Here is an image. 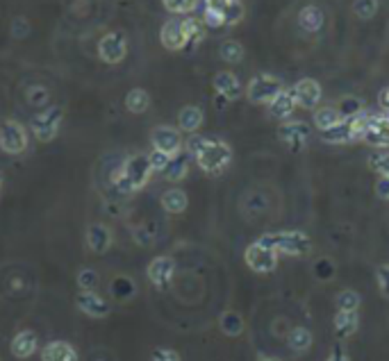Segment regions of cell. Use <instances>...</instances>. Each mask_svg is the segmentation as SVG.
Masks as SVG:
<instances>
[{"mask_svg":"<svg viewBox=\"0 0 389 361\" xmlns=\"http://www.w3.org/2000/svg\"><path fill=\"white\" fill-rule=\"evenodd\" d=\"M376 195L380 200H387L389 202V177H378L376 182Z\"/></svg>","mask_w":389,"mask_h":361,"instance_id":"cell-47","label":"cell"},{"mask_svg":"<svg viewBox=\"0 0 389 361\" xmlns=\"http://www.w3.org/2000/svg\"><path fill=\"white\" fill-rule=\"evenodd\" d=\"M321 139L325 144H348V141H355L353 139V128H351V119H341L334 128L330 130H323L321 132Z\"/></svg>","mask_w":389,"mask_h":361,"instance_id":"cell-26","label":"cell"},{"mask_svg":"<svg viewBox=\"0 0 389 361\" xmlns=\"http://www.w3.org/2000/svg\"><path fill=\"white\" fill-rule=\"evenodd\" d=\"M244 259H246L248 269L255 271V273H262V275H264V273H274L278 269L280 255L276 253L274 248H267L264 243L255 241V243H251V246L246 248Z\"/></svg>","mask_w":389,"mask_h":361,"instance_id":"cell-7","label":"cell"},{"mask_svg":"<svg viewBox=\"0 0 389 361\" xmlns=\"http://www.w3.org/2000/svg\"><path fill=\"white\" fill-rule=\"evenodd\" d=\"M376 12H378V0H355L353 3V14L362 21L373 19Z\"/></svg>","mask_w":389,"mask_h":361,"instance_id":"cell-38","label":"cell"},{"mask_svg":"<svg viewBox=\"0 0 389 361\" xmlns=\"http://www.w3.org/2000/svg\"><path fill=\"white\" fill-rule=\"evenodd\" d=\"M75 307L80 309L84 316L103 320L110 316V302L105 300L98 291H80L75 295Z\"/></svg>","mask_w":389,"mask_h":361,"instance_id":"cell-11","label":"cell"},{"mask_svg":"<svg viewBox=\"0 0 389 361\" xmlns=\"http://www.w3.org/2000/svg\"><path fill=\"white\" fill-rule=\"evenodd\" d=\"M267 248H274L278 255L287 257H305L312 253V239L301 230H283V232H271L258 239Z\"/></svg>","mask_w":389,"mask_h":361,"instance_id":"cell-3","label":"cell"},{"mask_svg":"<svg viewBox=\"0 0 389 361\" xmlns=\"http://www.w3.org/2000/svg\"><path fill=\"white\" fill-rule=\"evenodd\" d=\"M294 109H296V100H294L292 91H283L280 96H276L269 103V114L274 116V119H278V121L290 119V116L294 114Z\"/></svg>","mask_w":389,"mask_h":361,"instance_id":"cell-22","label":"cell"},{"mask_svg":"<svg viewBox=\"0 0 389 361\" xmlns=\"http://www.w3.org/2000/svg\"><path fill=\"white\" fill-rule=\"evenodd\" d=\"M126 107L132 114H144L151 107V96L144 89H132L126 96Z\"/></svg>","mask_w":389,"mask_h":361,"instance_id":"cell-29","label":"cell"},{"mask_svg":"<svg viewBox=\"0 0 389 361\" xmlns=\"http://www.w3.org/2000/svg\"><path fill=\"white\" fill-rule=\"evenodd\" d=\"M376 282H378V289L380 293L385 297H389V264H380L378 271H376Z\"/></svg>","mask_w":389,"mask_h":361,"instance_id":"cell-43","label":"cell"},{"mask_svg":"<svg viewBox=\"0 0 389 361\" xmlns=\"http://www.w3.org/2000/svg\"><path fill=\"white\" fill-rule=\"evenodd\" d=\"M128 55V39L119 30L114 32H107L100 37L98 41V57L105 61V64H121Z\"/></svg>","mask_w":389,"mask_h":361,"instance_id":"cell-8","label":"cell"},{"mask_svg":"<svg viewBox=\"0 0 389 361\" xmlns=\"http://www.w3.org/2000/svg\"><path fill=\"white\" fill-rule=\"evenodd\" d=\"M187 153L196 159L198 168L207 175H221L232 162V148L221 139H205L193 135L187 141Z\"/></svg>","mask_w":389,"mask_h":361,"instance_id":"cell-1","label":"cell"},{"mask_svg":"<svg viewBox=\"0 0 389 361\" xmlns=\"http://www.w3.org/2000/svg\"><path fill=\"white\" fill-rule=\"evenodd\" d=\"M39 357H41V361H80L75 345H71L68 341L46 343L41 352H39Z\"/></svg>","mask_w":389,"mask_h":361,"instance_id":"cell-17","label":"cell"},{"mask_svg":"<svg viewBox=\"0 0 389 361\" xmlns=\"http://www.w3.org/2000/svg\"><path fill=\"white\" fill-rule=\"evenodd\" d=\"M151 144L153 150H160L169 157H173L182 150V137L175 128H169V125H158L151 132Z\"/></svg>","mask_w":389,"mask_h":361,"instance_id":"cell-10","label":"cell"},{"mask_svg":"<svg viewBox=\"0 0 389 361\" xmlns=\"http://www.w3.org/2000/svg\"><path fill=\"white\" fill-rule=\"evenodd\" d=\"M28 130L19 121L7 119L0 123V150L5 155H21L28 150Z\"/></svg>","mask_w":389,"mask_h":361,"instance_id":"cell-6","label":"cell"},{"mask_svg":"<svg viewBox=\"0 0 389 361\" xmlns=\"http://www.w3.org/2000/svg\"><path fill=\"white\" fill-rule=\"evenodd\" d=\"M230 0H205V7H212V10H223L225 5H228Z\"/></svg>","mask_w":389,"mask_h":361,"instance_id":"cell-50","label":"cell"},{"mask_svg":"<svg viewBox=\"0 0 389 361\" xmlns=\"http://www.w3.org/2000/svg\"><path fill=\"white\" fill-rule=\"evenodd\" d=\"M167 7V12L171 14H191L196 10L198 0H162Z\"/></svg>","mask_w":389,"mask_h":361,"instance_id":"cell-40","label":"cell"},{"mask_svg":"<svg viewBox=\"0 0 389 361\" xmlns=\"http://www.w3.org/2000/svg\"><path fill=\"white\" fill-rule=\"evenodd\" d=\"M323 23H325V17L321 12V7L307 5L298 12V26H301V30H305V32H310V35L319 32V30L323 28Z\"/></svg>","mask_w":389,"mask_h":361,"instance_id":"cell-21","label":"cell"},{"mask_svg":"<svg viewBox=\"0 0 389 361\" xmlns=\"http://www.w3.org/2000/svg\"><path fill=\"white\" fill-rule=\"evenodd\" d=\"M337 309L339 311H357L360 309V295L353 289H344L337 293Z\"/></svg>","mask_w":389,"mask_h":361,"instance_id":"cell-37","label":"cell"},{"mask_svg":"<svg viewBox=\"0 0 389 361\" xmlns=\"http://www.w3.org/2000/svg\"><path fill=\"white\" fill-rule=\"evenodd\" d=\"M310 125L303 123V121H290L285 125H280L278 130V137L280 141H285L287 146L292 148V150H301V148H305L307 139H310Z\"/></svg>","mask_w":389,"mask_h":361,"instance_id":"cell-14","label":"cell"},{"mask_svg":"<svg viewBox=\"0 0 389 361\" xmlns=\"http://www.w3.org/2000/svg\"><path fill=\"white\" fill-rule=\"evenodd\" d=\"M219 55H221L223 61H228V64H239V61L244 59V46H241L239 41L228 39V41H223L219 46Z\"/></svg>","mask_w":389,"mask_h":361,"instance_id":"cell-32","label":"cell"},{"mask_svg":"<svg viewBox=\"0 0 389 361\" xmlns=\"http://www.w3.org/2000/svg\"><path fill=\"white\" fill-rule=\"evenodd\" d=\"M287 343L294 352H307L312 348V332L307 327H294L287 336Z\"/></svg>","mask_w":389,"mask_h":361,"instance_id":"cell-28","label":"cell"},{"mask_svg":"<svg viewBox=\"0 0 389 361\" xmlns=\"http://www.w3.org/2000/svg\"><path fill=\"white\" fill-rule=\"evenodd\" d=\"M151 361H180V355L171 348H155L151 352Z\"/></svg>","mask_w":389,"mask_h":361,"instance_id":"cell-45","label":"cell"},{"mask_svg":"<svg viewBox=\"0 0 389 361\" xmlns=\"http://www.w3.org/2000/svg\"><path fill=\"white\" fill-rule=\"evenodd\" d=\"M283 91H285L283 82H280L278 77L269 75V73L255 75L246 86V96L253 105H269L271 100H274L276 96H280Z\"/></svg>","mask_w":389,"mask_h":361,"instance_id":"cell-5","label":"cell"},{"mask_svg":"<svg viewBox=\"0 0 389 361\" xmlns=\"http://www.w3.org/2000/svg\"><path fill=\"white\" fill-rule=\"evenodd\" d=\"M153 173L155 170L151 166L149 155H144V153L130 155L128 159L121 164V168L116 170V175L112 177L114 189L121 195H135L137 191H142L144 186L151 182Z\"/></svg>","mask_w":389,"mask_h":361,"instance_id":"cell-2","label":"cell"},{"mask_svg":"<svg viewBox=\"0 0 389 361\" xmlns=\"http://www.w3.org/2000/svg\"><path fill=\"white\" fill-rule=\"evenodd\" d=\"M149 159H151L153 170H155V173H162V170L167 168V164L171 162V157L164 155V153H160V150H153V153L149 155Z\"/></svg>","mask_w":389,"mask_h":361,"instance_id":"cell-46","label":"cell"},{"mask_svg":"<svg viewBox=\"0 0 389 361\" xmlns=\"http://www.w3.org/2000/svg\"><path fill=\"white\" fill-rule=\"evenodd\" d=\"M203 23L207 28H223V14L219 10H212V7H205Z\"/></svg>","mask_w":389,"mask_h":361,"instance_id":"cell-44","label":"cell"},{"mask_svg":"<svg viewBox=\"0 0 389 361\" xmlns=\"http://www.w3.org/2000/svg\"><path fill=\"white\" fill-rule=\"evenodd\" d=\"M184 35H187V46H196L203 41L205 37V23L198 19H184L182 21Z\"/></svg>","mask_w":389,"mask_h":361,"instance_id":"cell-31","label":"cell"},{"mask_svg":"<svg viewBox=\"0 0 389 361\" xmlns=\"http://www.w3.org/2000/svg\"><path fill=\"white\" fill-rule=\"evenodd\" d=\"M173 275H175V262H173V257H169V255L155 257L149 264V269H146V277H149L151 284L155 289H160V291H167L171 286V282H173Z\"/></svg>","mask_w":389,"mask_h":361,"instance_id":"cell-9","label":"cell"},{"mask_svg":"<svg viewBox=\"0 0 389 361\" xmlns=\"http://www.w3.org/2000/svg\"><path fill=\"white\" fill-rule=\"evenodd\" d=\"M328 361H351V359H348V355H346L344 348H334V350L330 352Z\"/></svg>","mask_w":389,"mask_h":361,"instance_id":"cell-48","label":"cell"},{"mask_svg":"<svg viewBox=\"0 0 389 361\" xmlns=\"http://www.w3.org/2000/svg\"><path fill=\"white\" fill-rule=\"evenodd\" d=\"M84 243L87 250L93 255H105L107 250L114 246V232L110 225L105 223H91L84 232Z\"/></svg>","mask_w":389,"mask_h":361,"instance_id":"cell-12","label":"cell"},{"mask_svg":"<svg viewBox=\"0 0 389 361\" xmlns=\"http://www.w3.org/2000/svg\"><path fill=\"white\" fill-rule=\"evenodd\" d=\"M0 186H3V173H0Z\"/></svg>","mask_w":389,"mask_h":361,"instance_id":"cell-52","label":"cell"},{"mask_svg":"<svg viewBox=\"0 0 389 361\" xmlns=\"http://www.w3.org/2000/svg\"><path fill=\"white\" fill-rule=\"evenodd\" d=\"M339 121H341V116L337 112V107H321V109H316V114H314V125L319 132L334 128Z\"/></svg>","mask_w":389,"mask_h":361,"instance_id":"cell-30","label":"cell"},{"mask_svg":"<svg viewBox=\"0 0 389 361\" xmlns=\"http://www.w3.org/2000/svg\"><path fill=\"white\" fill-rule=\"evenodd\" d=\"M378 103H380V107H383L385 112L389 114V86H387V89H383V91H380V96H378Z\"/></svg>","mask_w":389,"mask_h":361,"instance_id":"cell-49","label":"cell"},{"mask_svg":"<svg viewBox=\"0 0 389 361\" xmlns=\"http://www.w3.org/2000/svg\"><path fill=\"white\" fill-rule=\"evenodd\" d=\"M212 84H214L216 93L225 100H237V98H241V91H244L241 89L239 77L235 73H230V70H221V73H216Z\"/></svg>","mask_w":389,"mask_h":361,"instance_id":"cell-19","label":"cell"},{"mask_svg":"<svg viewBox=\"0 0 389 361\" xmlns=\"http://www.w3.org/2000/svg\"><path fill=\"white\" fill-rule=\"evenodd\" d=\"M260 361H280V359H276V357H264V359H260Z\"/></svg>","mask_w":389,"mask_h":361,"instance_id":"cell-51","label":"cell"},{"mask_svg":"<svg viewBox=\"0 0 389 361\" xmlns=\"http://www.w3.org/2000/svg\"><path fill=\"white\" fill-rule=\"evenodd\" d=\"M77 286H80V291H98V284H100V275L96 269H80L75 275Z\"/></svg>","mask_w":389,"mask_h":361,"instance_id":"cell-33","label":"cell"},{"mask_svg":"<svg viewBox=\"0 0 389 361\" xmlns=\"http://www.w3.org/2000/svg\"><path fill=\"white\" fill-rule=\"evenodd\" d=\"M200 125H203V112H200V107L187 105L180 109V114H178V128L182 132L193 135V132H198Z\"/></svg>","mask_w":389,"mask_h":361,"instance_id":"cell-23","label":"cell"},{"mask_svg":"<svg viewBox=\"0 0 389 361\" xmlns=\"http://www.w3.org/2000/svg\"><path fill=\"white\" fill-rule=\"evenodd\" d=\"M110 293L116 302H130L137 293V284L135 280L128 275H116L110 284Z\"/></svg>","mask_w":389,"mask_h":361,"instance_id":"cell-24","label":"cell"},{"mask_svg":"<svg viewBox=\"0 0 389 361\" xmlns=\"http://www.w3.org/2000/svg\"><path fill=\"white\" fill-rule=\"evenodd\" d=\"M132 239H135L137 246L149 248L155 243V230H151L149 225H137L135 230H132Z\"/></svg>","mask_w":389,"mask_h":361,"instance_id":"cell-41","label":"cell"},{"mask_svg":"<svg viewBox=\"0 0 389 361\" xmlns=\"http://www.w3.org/2000/svg\"><path fill=\"white\" fill-rule=\"evenodd\" d=\"M337 112L341 119H355V116L362 114V100L353 96H344L337 103Z\"/></svg>","mask_w":389,"mask_h":361,"instance_id":"cell-36","label":"cell"},{"mask_svg":"<svg viewBox=\"0 0 389 361\" xmlns=\"http://www.w3.org/2000/svg\"><path fill=\"white\" fill-rule=\"evenodd\" d=\"M294 100H296V105L303 109H314L319 105V100H321V84L312 77H303L296 84H294Z\"/></svg>","mask_w":389,"mask_h":361,"instance_id":"cell-13","label":"cell"},{"mask_svg":"<svg viewBox=\"0 0 389 361\" xmlns=\"http://www.w3.org/2000/svg\"><path fill=\"white\" fill-rule=\"evenodd\" d=\"M160 41H162V46H164V48L171 50V52H178V50L187 48V35H184L182 21H178V19L167 21L164 26H162Z\"/></svg>","mask_w":389,"mask_h":361,"instance_id":"cell-15","label":"cell"},{"mask_svg":"<svg viewBox=\"0 0 389 361\" xmlns=\"http://www.w3.org/2000/svg\"><path fill=\"white\" fill-rule=\"evenodd\" d=\"M364 141L373 148H389V119L387 116H369Z\"/></svg>","mask_w":389,"mask_h":361,"instance_id":"cell-16","label":"cell"},{"mask_svg":"<svg viewBox=\"0 0 389 361\" xmlns=\"http://www.w3.org/2000/svg\"><path fill=\"white\" fill-rule=\"evenodd\" d=\"M334 332L339 339H348L357 332V311H339L334 316Z\"/></svg>","mask_w":389,"mask_h":361,"instance_id":"cell-27","label":"cell"},{"mask_svg":"<svg viewBox=\"0 0 389 361\" xmlns=\"http://www.w3.org/2000/svg\"><path fill=\"white\" fill-rule=\"evenodd\" d=\"M369 168L380 177H389V153H376L369 157Z\"/></svg>","mask_w":389,"mask_h":361,"instance_id":"cell-39","label":"cell"},{"mask_svg":"<svg viewBox=\"0 0 389 361\" xmlns=\"http://www.w3.org/2000/svg\"><path fill=\"white\" fill-rule=\"evenodd\" d=\"M160 205L167 214H182L187 205H189V198H187V193L182 189H169L162 193Z\"/></svg>","mask_w":389,"mask_h":361,"instance_id":"cell-25","label":"cell"},{"mask_svg":"<svg viewBox=\"0 0 389 361\" xmlns=\"http://www.w3.org/2000/svg\"><path fill=\"white\" fill-rule=\"evenodd\" d=\"M189 164H191V155L187 150H180L178 155L171 157L167 168L162 170V177H164L167 182H182V179L189 175Z\"/></svg>","mask_w":389,"mask_h":361,"instance_id":"cell-20","label":"cell"},{"mask_svg":"<svg viewBox=\"0 0 389 361\" xmlns=\"http://www.w3.org/2000/svg\"><path fill=\"white\" fill-rule=\"evenodd\" d=\"M219 325L228 336H239L244 332V318H241L237 311H225L219 320Z\"/></svg>","mask_w":389,"mask_h":361,"instance_id":"cell-34","label":"cell"},{"mask_svg":"<svg viewBox=\"0 0 389 361\" xmlns=\"http://www.w3.org/2000/svg\"><path fill=\"white\" fill-rule=\"evenodd\" d=\"M61 121H64V107L50 105L41 109L39 114H35L32 123H30V130H32V135L39 144H50V141L59 135Z\"/></svg>","mask_w":389,"mask_h":361,"instance_id":"cell-4","label":"cell"},{"mask_svg":"<svg viewBox=\"0 0 389 361\" xmlns=\"http://www.w3.org/2000/svg\"><path fill=\"white\" fill-rule=\"evenodd\" d=\"M48 98H50V93L46 86H30L28 89V103L30 105H35V107H46L48 105Z\"/></svg>","mask_w":389,"mask_h":361,"instance_id":"cell-42","label":"cell"},{"mask_svg":"<svg viewBox=\"0 0 389 361\" xmlns=\"http://www.w3.org/2000/svg\"><path fill=\"white\" fill-rule=\"evenodd\" d=\"M221 14H223V26H237V23L244 21V14H246L244 3H241V0H230L221 10Z\"/></svg>","mask_w":389,"mask_h":361,"instance_id":"cell-35","label":"cell"},{"mask_svg":"<svg viewBox=\"0 0 389 361\" xmlns=\"http://www.w3.org/2000/svg\"><path fill=\"white\" fill-rule=\"evenodd\" d=\"M10 350L17 359H30L39 350V336L32 332V329H21V332L12 339Z\"/></svg>","mask_w":389,"mask_h":361,"instance_id":"cell-18","label":"cell"}]
</instances>
